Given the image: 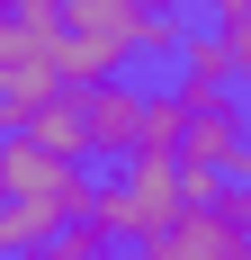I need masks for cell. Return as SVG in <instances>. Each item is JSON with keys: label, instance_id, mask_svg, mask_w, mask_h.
Here are the masks:
<instances>
[{"label": "cell", "instance_id": "3957f363", "mask_svg": "<svg viewBox=\"0 0 251 260\" xmlns=\"http://www.w3.org/2000/svg\"><path fill=\"white\" fill-rule=\"evenodd\" d=\"M72 126H81V161H125L135 153V126H144V90L135 81L72 90Z\"/></svg>", "mask_w": 251, "mask_h": 260}, {"label": "cell", "instance_id": "9c48e42d", "mask_svg": "<svg viewBox=\"0 0 251 260\" xmlns=\"http://www.w3.org/2000/svg\"><path fill=\"white\" fill-rule=\"evenodd\" d=\"M117 260H162V251H117Z\"/></svg>", "mask_w": 251, "mask_h": 260}, {"label": "cell", "instance_id": "277c9868", "mask_svg": "<svg viewBox=\"0 0 251 260\" xmlns=\"http://www.w3.org/2000/svg\"><path fill=\"white\" fill-rule=\"evenodd\" d=\"M63 188H90L81 161L45 153L36 135H0V198H63Z\"/></svg>", "mask_w": 251, "mask_h": 260}, {"label": "cell", "instance_id": "52a82bcc", "mask_svg": "<svg viewBox=\"0 0 251 260\" xmlns=\"http://www.w3.org/2000/svg\"><path fill=\"white\" fill-rule=\"evenodd\" d=\"M206 18H215L206 36H215V45H225L233 63L251 72V0H206Z\"/></svg>", "mask_w": 251, "mask_h": 260}, {"label": "cell", "instance_id": "6da1fadb", "mask_svg": "<svg viewBox=\"0 0 251 260\" xmlns=\"http://www.w3.org/2000/svg\"><path fill=\"white\" fill-rule=\"evenodd\" d=\"M179 207H189V188H179V161H125L117 180H90V224H99L108 242H162L179 224Z\"/></svg>", "mask_w": 251, "mask_h": 260}, {"label": "cell", "instance_id": "7a4b0ae2", "mask_svg": "<svg viewBox=\"0 0 251 260\" xmlns=\"http://www.w3.org/2000/svg\"><path fill=\"white\" fill-rule=\"evenodd\" d=\"M54 90V27H0V135H27Z\"/></svg>", "mask_w": 251, "mask_h": 260}, {"label": "cell", "instance_id": "5b68a950", "mask_svg": "<svg viewBox=\"0 0 251 260\" xmlns=\"http://www.w3.org/2000/svg\"><path fill=\"white\" fill-rule=\"evenodd\" d=\"M90 207V188H63V198H0V260H36L54 242V224H72Z\"/></svg>", "mask_w": 251, "mask_h": 260}, {"label": "cell", "instance_id": "ba28073f", "mask_svg": "<svg viewBox=\"0 0 251 260\" xmlns=\"http://www.w3.org/2000/svg\"><path fill=\"white\" fill-rule=\"evenodd\" d=\"M36 260H108V234L90 224V215H72V224H54V242Z\"/></svg>", "mask_w": 251, "mask_h": 260}, {"label": "cell", "instance_id": "8992f818", "mask_svg": "<svg viewBox=\"0 0 251 260\" xmlns=\"http://www.w3.org/2000/svg\"><path fill=\"white\" fill-rule=\"evenodd\" d=\"M179 81L171 90H189V99H233V90H242V63H233L225 45H215V36H179Z\"/></svg>", "mask_w": 251, "mask_h": 260}]
</instances>
